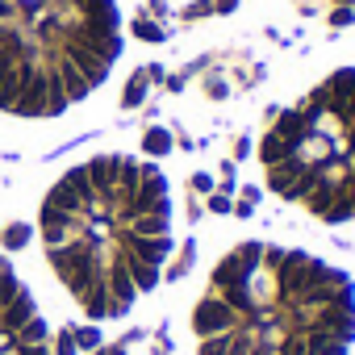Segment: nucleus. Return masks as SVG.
I'll use <instances>...</instances> for the list:
<instances>
[{"instance_id":"f257e3e1","label":"nucleus","mask_w":355,"mask_h":355,"mask_svg":"<svg viewBox=\"0 0 355 355\" xmlns=\"http://www.w3.org/2000/svg\"><path fill=\"white\" fill-rule=\"evenodd\" d=\"M189 239L175 134L117 121L0 184V243L59 330L121 338L146 326Z\"/></svg>"},{"instance_id":"f03ea898","label":"nucleus","mask_w":355,"mask_h":355,"mask_svg":"<svg viewBox=\"0 0 355 355\" xmlns=\"http://www.w3.org/2000/svg\"><path fill=\"white\" fill-rule=\"evenodd\" d=\"M163 318L171 355H355V251L276 218L209 214Z\"/></svg>"},{"instance_id":"7ed1b4c3","label":"nucleus","mask_w":355,"mask_h":355,"mask_svg":"<svg viewBox=\"0 0 355 355\" xmlns=\"http://www.w3.org/2000/svg\"><path fill=\"white\" fill-rule=\"evenodd\" d=\"M150 0H0V155L51 159L121 121Z\"/></svg>"},{"instance_id":"20e7f679","label":"nucleus","mask_w":355,"mask_h":355,"mask_svg":"<svg viewBox=\"0 0 355 355\" xmlns=\"http://www.w3.org/2000/svg\"><path fill=\"white\" fill-rule=\"evenodd\" d=\"M243 184L268 218L355 251V26L297 46L255 88Z\"/></svg>"},{"instance_id":"39448f33","label":"nucleus","mask_w":355,"mask_h":355,"mask_svg":"<svg viewBox=\"0 0 355 355\" xmlns=\"http://www.w3.org/2000/svg\"><path fill=\"white\" fill-rule=\"evenodd\" d=\"M59 322L38 301L17 259L0 243V355H63Z\"/></svg>"},{"instance_id":"423d86ee","label":"nucleus","mask_w":355,"mask_h":355,"mask_svg":"<svg viewBox=\"0 0 355 355\" xmlns=\"http://www.w3.org/2000/svg\"><path fill=\"white\" fill-rule=\"evenodd\" d=\"M142 355H150V351H142Z\"/></svg>"}]
</instances>
